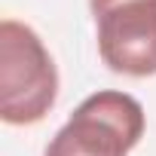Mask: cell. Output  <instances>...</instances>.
<instances>
[{"label": "cell", "mask_w": 156, "mask_h": 156, "mask_svg": "<svg viewBox=\"0 0 156 156\" xmlns=\"http://www.w3.org/2000/svg\"><path fill=\"white\" fill-rule=\"evenodd\" d=\"M98 55L113 73H156V0H89Z\"/></svg>", "instance_id": "3957f363"}, {"label": "cell", "mask_w": 156, "mask_h": 156, "mask_svg": "<svg viewBox=\"0 0 156 156\" xmlns=\"http://www.w3.org/2000/svg\"><path fill=\"white\" fill-rule=\"evenodd\" d=\"M58 98V70L40 34L16 19L0 22V119L40 122Z\"/></svg>", "instance_id": "6da1fadb"}, {"label": "cell", "mask_w": 156, "mask_h": 156, "mask_svg": "<svg viewBox=\"0 0 156 156\" xmlns=\"http://www.w3.org/2000/svg\"><path fill=\"white\" fill-rule=\"evenodd\" d=\"M144 138V107L129 92H95L52 135L43 156H129Z\"/></svg>", "instance_id": "7a4b0ae2"}]
</instances>
